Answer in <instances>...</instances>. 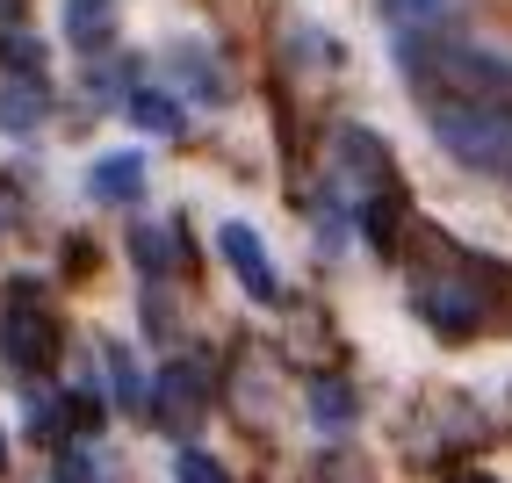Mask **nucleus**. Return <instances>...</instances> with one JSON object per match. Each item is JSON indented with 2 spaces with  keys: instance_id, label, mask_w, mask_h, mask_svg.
Here are the masks:
<instances>
[{
  "instance_id": "nucleus-3",
  "label": "nucleus",
  "mask_w": 512,
  "mask_h": 483,
  "mask_svg": "<svg viewBox=\"0 0 512 483\" xmlns=\"http://www.w3.org/2000/svg\"><path fill=\"white\" fill-rule=\"evenodd\" d=\"M202 404H210V375H202L195 361H174L159 375V397H152V411H159V426H174V433H195V419H202Z\"/></svg>"
},
{
  "instance_id": "nucleus-13",
  "label": "nucleus",
  "mask_w": 512,
  "mask_h": 483,
  "mask_svg": "<svg viewBox=\"0 0 512 483\" xmlns=\"http://www.w3.org/2000/svg\"><path fill=\"white\" fill-rule=\"evenodd\" d=\"M462 483H484V476H462Z\"/></svg>"
},
{
  "instance_id": "nucleus-1",
  "label": "nucleus",
  "mask_w": 512,
  "mask_h": 483,
  "mask_svg": "<svg viewBox=\"0 0 512 483\" xmlns=\"http://www.w3.org/2000/svg\"><path fill=\"white\" fill-rule=\"evenodd\" d=\"M58 310L37 296V289H8V310H0V354H8L22 375H51L58 368Z\"/></svg>"
},
{
  "instance_id": "nucleus-2",
  "label": "nucleus",
  "mask_w": 512,
  "mask_h": 483,
  "mask_svg": "<svg viewBox=\"0 0 512 483\" xmlns=\"http://www.w3.org/2000/svg\"><path fill=\"white\" fill-rule=\"evenodd\" d=\"M433 130H440V145H448L455 159H469V166H505V159H512V123H505L498 109L484 116V101H476V116L440 109Z\"/></svg>"
},
{
  "instance_id": "nucleus-7",
  "label": "nucleus",
  "mask_w": 512,
  "mask_h": 483,
  "mask_svg": "<svg viewBox=\"0 0 512 483\" xmlns=\"http://www.w3.org/2000/svg\"><path fill=\"white\" fill-rule=\"evenodd\" d=\"M138 188H145L138 152H123V159H101V166H94V195H138Z\"/></svg>"
},
{
  "instance_id": "nucleus-4",
  "label": "nucleus",
  "mask_w": 512,
  "mask_h": 483,
  "mask_svg": "<svg viewBox=\"0 0 512 483\" xmlns=\"http://www.w3.org/2000/svg\"><path fill=\"white\" fill-rule=\"evenodd\" d=\"M361 231H368V246L383 260H397V246H404V188H397V174L361 195Z\"/></svg>"
},
{
  "instance_id": "nucleus-9",
  "label": "nucleus",
  "mask_w": 512,
  "mask_h": 483,
  "mask_svg": "<svg viewBox=\"0 0 512 483\" xmlns=\"http://www.w3.org/2000/svg\"><path fill=\"white\" fill-rule=\"evenodd\" d=\"M174 476H181V483H231V476H224V462H210V455H195V447H188V455L174 462Z\"/></svg>"
},
{
  "instance_id": "nucleus-11",
  "label": "nucleus",
  "mask_w": 512,
  "mask_h": 483,
  "mask_svg": "<svg viewBox=\"0 0 512 483\" xmlns=\"http://www.w3.org/2000/svg\"><path fill=\"white\" fill-rule=\"evenodd\" d=\"M433 8H440V0H390L397 22H419V15H433Z\"/></svg>"
},
{
  "instance_id": "nucleus-6",
  "label": "nucleus",
  "mask_w": 512,
  "mask_h": 483,
  "mask_svg": "<svg viewBox=\"0 0 512 483\" xmlns=\"http://www.w3.org/2000/svg\"><path fill=\"white\" fill-rule=\"evenodd\" d=\"M65 37L80 51H101L116 37V0H65Z\"/></svg>"
},
{
  "instance_id": "nucleus-12",
  "label": "nucleus",
  "mask_w": 512,
  "mask_h": 483,
  "mask_svg": "<svg viewBox=\"0 0 512 483\" xmlns=\"http://www.w3.org/2000/svg\"><path fill=\"white\" fill-rule=\"evenodd\" d=\"M0 469H8V433H0Z\"/></svg>"
},
{
  "instance_id": "nucleus-5",
  "label": "nucleus",
  "mask_w": 512,
  "mask_h": 483,
  "mask_svg": "<svg viewBox=\"0 0 512 483\" xmlns=\"http://www.w3.org/2000/svg\"><path fill=\"white\" fill-rule=\"evenodd\" d=\"M217 246H224V260L238 267V282H246L260 303H275V296H282L275 267H267V246H260V238H253L246 224H224V231H217Z\"/></svg>"
},
{
  "instance_id": "nucleus-8",
  "label": "nucleus",
  "mask_w": 512,
  "mask_h": 483,
  "mask_svg": "<svg viewBox=\"0 0 512 483\" xmlns=\"http://www.w3.org/2000/svg\"><path fill=\"white\" fill-rule=\"evenodd\" d=\"M130 116H138L145 130H166V137L181 130V109H174L166 94H152V87H145V94H130Z\"/></svg>"
},
{
  "instance_id": "nucleus-10",
  "label": "nucleus",
  "mask_w": 512,
  "mask_h": 483,
  "mask_svg": "<svg viewBox=\"0 0 512 483\" xmlns=\"http://www.w3.org/2000/svg\"><path fill=\"white\" fill-rule=\"evenodd\" d=\"M0 116H8V130L37 123V87H15V94H8V109H0Z\"/></svg>"
}]
</instances>
